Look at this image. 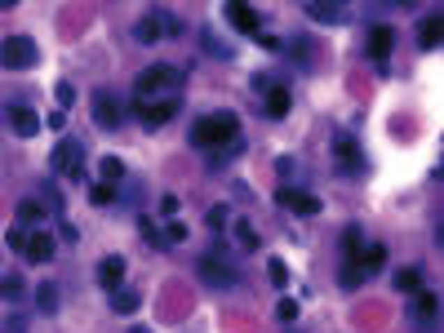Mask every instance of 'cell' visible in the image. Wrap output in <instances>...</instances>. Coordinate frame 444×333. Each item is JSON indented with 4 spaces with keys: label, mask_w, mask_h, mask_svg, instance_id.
I'll list each match as a JSON object with an SVG mask.
<instances>
[{
    "label": "cell",
    "mask_w": 444,
    "mask_h": 333,
    "mask_svg": "<svg viewBox=\"0 0 444 333\" xmlns=\"http://www.w3.org/2000/svg\"><path fill=\"white\" fill-rule=\"evenodd\" d=\"M71 102H76V89H71V85H58V107H63V111H67Z\"/></svg>",
    "instance_id": "obj_37"
},
{
    "label": "cell",
    "mask_w": 444,
    "mask_h": 333,
    "mask_svg": "<svg viewBox=\"0 0 444 333\" xmlns=\"http://www.w3.org/2000/svg\"><path fill=\"white\" fill-rule=\"evenodd\" d=\"M160 36H164L160 14H147V18H138V22H134V40H138V45H155Z\"/></svg>",
    "instance_id": "obj_15"
},
{
    "label": "cell",
    "mask_w": 444,
    "mask_h": 333,
    "mask_svg": "<svg viewBox=\"0 0 444 333\" xmlns=\"http://www.w3.org/2000/svg\"><path fill=\"white\" fill-rule=\"evenodd\" d=\"M267 276H271V284H284V280H289V267H284L280 258H275V263L267 267Z\"/></svg>",
    "instance_id": "obj_33"
},
{
    "label": "cell",
    "mask_w": 444,
    "mask_h": 333,
    "mask_svg": "<svg viewBox=\"0 0 444 333\" xmlns=\"http://www.w3.org/2000/svg\"><path fill=\"white\" fill-rule=\"evenodd\" d=\"M36 307H40L45 316L58 311V284H36Z\"/></svg>",
    "instance_id": "obj_22"
},
{
    "label": "cell",
    "mask_w": 444,
    "mask_h": 333,
    "mask_svg": "<svg viewBox=\"0 0 444 333\" xmlns=\"http://www.w3.org/2000/svg\"><path fill=\"white\" fill-rule=\"evenodd\" d=\"M307 14L316 18V22H329V27H338V22L351 18L342 5H333V0H311V5H307Z\"/></svg>",
    "instance_id": "obj_12"
},
{
    "label": "cell",
    "mask_w": 444,
    "mask_h": 333,
    "mask_svg": "<svg viewBox=\"0 0 444 333\" xmlns=\"http://www.w3.org/2000/svg\"><path fill=\"white\" fill-rule=\"evenodd\" d=\"M138 307H142V293H138V289H125V284H120V289H112V311L134 316Z\"/></svg>",
    "instance_id": "obj_17"
},
{
    "label": "cell",
    "mask_w": 444,
    "mask_h": 333,
    "mask_svg": "<svg viewBox=\"0 0 444 333\" xmlns=\"http://www.w3.org/2000/svg\"><path fill=\"white\" fill-rule=\"evenodd\" d=\"M5 245L14 249V254H27V227H9V235H5Z\"/></svg>",
    "instance_id": "obj_25"
},
{
    "label": "cell",
    "mask_w": 444,
    "mask_h": 333,
    "mask_svg": "<svg viewBox=\"0 0 444 333\" xmlns=\"http://www.w3.org/2000/svg\"><path fill=\"white\" fill-rule=\"evenodd\" d=\"M227 22L240 31H258V9H249V5H227Z\"/></svg>",
    "instance_id": "obj_18"
},
{
    "label": "cell",
    "mask_w": 444,
    "mask_h": 333,
    "mask_svg": "<svg viewBox=\"0 0 444 333\" xmlns=\"http://www.w3.org/2000/svg\"><path fill=\"white\" fill-rule=\"evenodd\" d=\"M54 249H58V240L49 231H27V254L22 258H27V263H49Z\"/></svg>",
    "instance_id": "obj_8"
},
{
    "label": "cell",
    "mask_w": 444,
    "mask_h": 333,
    "mask_svg": "<svg viewBox=\"0 0 444 333\" xmlns=\"http://www.w3.org/2000/svg\"><path fill=\"white\" fill-rule=\"evenodd\" d=\"M160 240H169V245H183V240H187V227H183L178 218H169V227H164V235H160Z\"/></svg>",
    "instance_id": "obj_26"
},
{
    "label": "cell",
    "mask_w": 444,
    "mask_h": 333,
    "mask_svg": "<svg viewBox=\"0 0 444 333\" xmlns=\"http://www.w3.org/2000/svg\"><path fill=\"white\" fill-rule=\"evenodd\" d=\"M98 284H102V289H120V284H125V258H102Z\"/></svg>",
    "instance_id": "obj_13"
},
{
    "label": "cell",
    "mask_w": 444,
    "mask_h": 333,
    "mask_svg": "<svg viewBox=\"0 0 444 333\" xmlns=\"http://www.w3.org/2000/svg\"><path fill=\"white\" fill-rule=\"evenodd\" d=\"M360 249H365V240H360V227H346V235H342V254H346V263H355Z\"/></svg>",
    "instance_id": "obj_24"
},
{
    "label": "cell",
    "mask_w": 444,
    "mask_h": 333,
    "mask_svg": "<svg viewBox=\"0 0 444 333\" xmlns=\"http://www.w3.org/2000/svg\"><path fill=\"white\" fill-rule=\"evenodd\" d=\"M14 218H18V227H36V222L45 218V209H40V200H22V205L14 209Z\"/></svg>",
    "instance_id": "obj_21"
},
{
    "label": "cell",
    "mask_w": 444,
    "mask_h": 333,
    "mask_svg": "<svg viewBox=\"0 0 444 333\" xmlns=\"http://www.w3.org/2000/svg\"><path fill=\"white\" fill-rule=\"evenodd\" d=\"M178 85H183V71L155 63V67H147V71L134 80V93H138V98H147V93H169V89H178Z\"/></svg>",
    "instance_id": "obj_2"
},
{
    "label": "cell",
    "mask_w": 444,
    "mask_h": 333,
    "mask_svg": "<svg viewBox=\"0 0 444 333\" xmlns=\"http://www.w3.org/2000/svg\"><path fill=\"white\" fill-rule=\"evenodd\" d=\"M134 111L142 116V125H169L174 121V116L178 111H183V102H178V98H155V102H134Z\"/></svg>",
    "instance_id": "obj_6"
},
{
    "label": "cell",
    "mask_w": 444,
    "mask_h": 333,
    "mask_svg": "<svg viewBox=\"0 0 444 333\" xmlns=\"http://www.w3.org/2000/svg\"><path fill=\"white\" fill-rule=\"evenodd\" d=\"M129 333H147V329H129Z\"/></svg>",
    "instance_id": "obj_42"
},
{
    "label": "cell",
    "mask_w": 444,
    "mask_h": 333,
    "mask_svg": "<svg viewBox=\"0 0 444 333\" xmlns=\"http://www.w3.org/2000/svg\"><path fill=\"white\" fill-rule=\"evenodd\" d=\"M5 333H27V320H18V316H9V320H5Z\"/></svg>",
    "instance_id": "obj_40"
},
{
    "label": "cell",
    "mask_w": 444,
    "mask_h": 333,
    "mask_svg": "<svg viewBox=\"0 0 444 333\" xmlns=\"http://www.w3.org/2000/svg\"><path fill=\"white\" fill-rule=\"evenodd\" d=\"M18 5V0H0V9H14Z\"/></svg>",
    "instance_id": "obj_41"
},
{
    "label": "cell",
    "mask_w": 444,
    "mask_h": 333,
    "mask_svg": "<svg viewBox=\"0 0 444 333\" xmlns=\"http://www.w3.org/2000/svg\"><path fill=\"white\" fill-rule=\"evenodd\" d=\"M418 45H422V49H436V45H440V14L422 18V27H418Z\"/></svg>",
    "instance_id": "obj_19"
},
{
    "label": "cell",
    "mask_w": 444,
    "mask_h": 333,
    "mask_svg": "<svg viewBox=\"0 0 444 333\" xmlns=\"http://www.w3.org/2000/svg\"><path fill=\"white\" fill-rule=\"evenodd\" d=\"M160 213H164V222H169L174 213H178V196H169V192H164V196H160Z\"/></svg>",
    "instance_id": "obj_36"
},
{
    "label": "cell",
    "mask_w": 444,
    "mask_h": 333,
    "mask_svg": "<svg viewBox=\"0 0 444 333\" xmlns=\"http://www.w3.org/2000/svg\"><path fill=\"white\" fill-rule=\"evenodd\" d=\"M0 63L5 67H31L36 63V45L27 36H5L0 40Z\"/></svg>",
    "instance_id": "obj_5"
},
{
    "label": "cell",
    "mask_w": 444,
    "mask_h": 333,
    "mask_svg": "<svg viewBox=\"0 0 444 333\" xmlns=\"http://www.w3.org/2000/svg\"><path fill=\"white\" fill-rule=\"evenodd\" d=\"M236 240L245 245V249H258V231L249 227V222H240V227H236Z\"/></svg>",
    "instance_id": "obj_28"
},
{
    "label": "cell",
    "mask_w": 444,
    "mask_h": 333,
    "mask_svg": "<svg viewBox=\"0 0 444 333\" xmlns=\"http://www.w3.org/2000/svg\"><path fill=\"white\" fill-rule=\"evenodd\" d=\"M333 151H338V160H351V164L360 160V156H355V142H351V138H338V147H333Z\"/></svg>",
    "instance_id": "obj_30"
},
{
    "label": "cell",
    "mask_w": 444,
    "mask_h": 333,
    "mask_svg": "<svg viewBox=\"0 0 444 333\" xmlns=\"http://www.w3.org/2000/svg\"><path fill=\"white\" fill-rule=\"evenodd\" d=\"M227 218H231V209H227V205H213V209H209V227H213V231H222Z\"/></svg>",
    "instance_id": "obj_27"
},
{
    "label": "cell",
    "mask_w": 444,
    "mask_h": 333,
    "mask_svg": "<svg viewBox=\"0 0 444 333\" xmlns=\"http://www.w3.org/2000/svg\"><path fill=\"white\" fill-rule=\"evenodd\" d=\"M49 129H58V134H63V129H67V111H63V107H58V111L49 116Z\"/></svg>",
    "instance_id": "obj_39"
},
{
    "label": "cell",
    "mask_w": 444,
    "mask_h": 333,
    "mask_svg": "<svg viewBox=\"0 0 444 333\" xmlns=\"http://www.w3.org/2000/svg\"><path fill=\"white\" fill-rule=\"evenodd\" d=\"M275 205L293 209L298 218H311V213H320V200L311 192H298V187H275Z\"/></svg>",
    "instance_id": "obj_7"
},
{
    "label": "cell",
    "mask_w": 444,
    "mask_h": 333,
    "mask_svg": "<svg viewBox=\"0 0 444 333\" xmlns=\"http://www.w3.org/2000/svg\"><path fill=\"white\" fill-rule=\"evenodd\" d=\"M382 263H387V245H365V249L355 254V263H351V267H360V271L369 276V271H378Z\"/></svg>",
    "instance_id": "obj_16"
},
{
    "label": "cell",
    "mask_w": 444,
    "mask_h": 333,
    "mask_svg": "<svg viewBox=\"0 0 444 333\" xmlns=\"http://www.w3.org/2000/svg\"><path fill=\"white\" fill-rule=\"evenodd\" d=\"M138 231H142V235H147V240H151V245H160V231H155V222H151V218H138Z\"/></svg>",
    "instance_id": "obj_35"
},
{
    "label": "cell",
    "mask_w": 444,
    "mask_h": 333,
    "mask_svg": "<svg viewBox=\"0 0 444 333\" xmlns=\"http://www.w3.org/2000/svg\"><path fill=\"white\" fill-rule=\"evenodd\" d=\"M258 45L262 49H284V40H275V36H267V31H258Z\"/></svg>",
    "instance_id": "obj_38"
},
{
    "label": "cell",
    "mask_w": 444,
    "mask_h": 333,
    "mask_svg": "<svg viewBox=\"0 0 444 333\" xmlns=\"http://www.w3.org/2000/svg\"><path fill=\"white\" fill-rule=\"evenodd\" d=\"M9 129H14L18 138H31V134H40V116H36L31 107H9Z\"/></svg>",
    "instance_id": "obj_10"
},
{
    "label": "cell",
    "mask_w": 444,
    "mask_h": 333,
    "mask_svg": "<svg viewBox=\"0 0 444 333\" xmlns=\"http://www.w3.org/2000/svg\"><path fill=\"white\" fill-rule=\"evenodd\" d=\"M395 289L422 293V267H400V271H395Z\"/></svg>",
    "instance_id": "obj_20"
},
{
    "label": "cell",
    "mask_w": 444,
    "mask_h": 333,
    "mask_svg": "<svg viewBox=\"0 0 444 333\" xmlns=\"http://www.w3.org/2000/svg\"><path fill=\"white\" fill-rule=\"evenodd\" d=\"M98 173L107 178V187H112V183H120V178H125V164H120L116 156H102V160H98Z\"/></svg>",
    "instance_id": "obj_23"
},
{
    "label": "cell",
    "mask_w": 444,
    "mask_h": 333,
    "mask_svg": "<svg viewBox=\"0 0 444 333\" xmlns=\"http://www.w3.org/2000/svg\"><path fill=\"white\" fill-rule=\"evenodd\" d=\"M196 271H200L205 284H213V289H236V284H240V271L231 263H222V258H200Z\"/></svg>",
    "instance_id": "obj_4"
},
{
    "label": "cell",
    "mask_w": 444,
    "mask_h": 333,
    "mask_svg": "<svg viewBox=\"0 0 444 333\" xmlns=\"http://www.w3.org/2000/svg\"><path fill=\"white\" fill-rule=\"evenodd\" d=\"M49 164H54V173H67V178H85V164H80V142H71V138H63L54 147V156H49Z\"/></svg>",
    "instance_id": "obj_3"
},
{
    "label": "cell",
    "mask_w": 444,
    "mask_h": 333,
    "mask_svg": "<svg viewBox=\"0 0 444 333\" xmlns=\"http://www.w3.org/2000/svg\"><path fill=\"white\" fill-rule=\"evenodd\" d=\"M275 316L293 325V320H298V302H293V298H280V302H275Z\"/></svg>",
    "instance_id": "obj_29"
},
{
    "label": "cell",
    "mask_w": 444,
    "mask_h": 333,
    "mask_svg": "<svg viewBox=\"0 0 444 333\" xmlns=\"http://www.w3.org/2000/svg\"><path fill=\"white\" fill-rule=\"evenodd\" d=\"M93 125H102V129L120 125V102L112 98V93H93Z\"/></svg>",
    "instance_id": "obj_9"
},
{
    "label": "cell",
    "mask_w": 444,
    "mask_h": 333,
    "mask_svg": "<svg viewBox=\"0 0 444 333\" xmlns=\"http://www.w3.org/2000/svg\"><path fill=\"white\" fill-rule=\"evenodd\" d=\"M116 192H112V187H107V183H98V187H89V200H93V205H107V200H112Z\"/></svg>",
    "instance_id": "obj_32"
},
{
    "label": "cell",
    "mask_w": 444,
    "mask_h": 333,
    "mask_svg": "<svg viewBox=\"0 0 444 333\" xmlns=\"http://www.w3.org/2000/svg\"><path fill=\"white\" fill-rule=\"evenodd\" d=\"M191 142H196L200 151H222L231 147V142H240V125L231 111H218V116H205V121H196V129H191Z\"/></svg>",
    "instance_id": "obj_1"
},
{
    "label": "cell",
    "mask_w": 444,
    "mask_h": 333,
    "mask_svg": "<svg viewBox=\"0 0 444 333\" xmlns=\"http://www.w3.org/2000/svg\"><path fill=\"white\" fill-rule=\"evenodd\" d=\"M360 280H365V271H360V267H351V263H346V267H342V284H346V289H351V284H360Z\"/></svg>",
    "instance_id": "obj_34"
},
{
    "label": "cell",
    "mask_w": 444,
    "mask_h": 333,
    "mask_svg": "<svg viewBox=\"0 0 444 333\" xmlns=\"http://www.w3.org/2000/svg\"><path fill=\"white\" fill-rule=\"evenodd\" d=\"M289 107H293V98H289V89H284V85H271L267 89V116H271V121H284Z\"/></svg>",
    "instance_id": "obj_14"
},
{
    "label": "cell",
    "mask_w": 444,
    "mask_h": 333,
    "mask_svg": "<svg viewBox=\"0 0 444 333\" xmlns=\"http://www.w3.org/2000/svg\"><path fill=\"white\" fill-rule=\"evenodd\" d=\"M0 293H9V298H22L27 289H22V280H18V276H9V280H0Z\"/></svg>",
    "instance_id": "obj_31"
},
{
    "label": "cell",
    "mask_w": 444,
    "mask_h": 333,
    "mask_svg": "<svg viewBox=\"0 0 444 333\" xmlns=\"http://www.w3.org/2000/svg\"><path fill=\"white\" fill-rule=\"evenodd\" d=\"M391 45H395V31L387 22H382V27H369V58H374V63H387Z\"/></svg>",
    "instance_id": "obj_11"
}]
</instances>
